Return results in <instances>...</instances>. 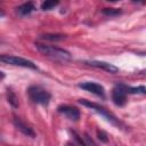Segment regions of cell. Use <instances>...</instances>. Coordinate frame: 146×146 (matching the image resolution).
<instances>
[{
    "label": "cell",
    "mask_w": 146,
    "mask_h": 146,
    "mask_svg": "<svg viewBox=\"0 0 146 146\" xmlns=\"http://www.w3.org/2000/svg\"><path fill=\"white\" fill-rule=\"evenodd\" d=\"M36 49L44 56L55 59V60H60V62H67L71 59V54L59 47L56 46H49L44 43H35Z\"/></svg>",
    "instance_id": "cell-1"
},
{
    "label": "cell",
    "mask_w": 146,
    "mask_h": 146,
    "mask_svg": "<svg viewBox=\"0 0 146 146\" xmlns=\"http://www.w3.org/2000/svg\"><path fill=\"white\" fill-rule=\"evenodd\" d=\"M27 94L30 99L35 103V104H41V105H47L51 98V95L49 91L43 89L40 86H31L27 89Z\"/></svg>",
    "instance_id": "cell-2"
},
{
    "label": "cell",
    "mask_w": 146,
    "mask_h": 146,
    "mask_svg": "<svg viewBox=\"0 0 146 146\" xmlns=\"http://www.w3.org/2000/svg\"><path fill=\"white\" fill-rule=\"evenodd\" d=\"M79 103L82 104L83 106L90 107V108L94 110L96 113H98V114H100L103 117H105L108 122H111V123H113V124H115V125H120V124H121V122L115 117L114 114H112L110 111H107L105 107L100 106L99 104H96V103H94V102H91V100H88V99H79Z\"/></svg>",
    "instance_id": "cell-3"
},
{
    "label": "cell",
    "mask_w": 146,
    "mask_h": 146,
    "mask_svg": "<svg viewBox=\"0 0 146 146\" xmlns=\"http://www.w3.org/2000/svg\"><path fill=\"white\" fill-rule=\"evenodd\" d=\"M0 60L5 64H10L14 66H22V67H27V68H32V70H38L36 65L33 62L25 59L23 57H17V56H13V55H1Z\"/></svg>",
    "instance_id": "cell-4"
},
{
    "label": "cell",
    "mask_w": 146,
    "mask_h": 146,
    "mask_svg": "<svg viewBox=\"0 0 146 146\" xmlns=\"http://www.w3.org/2000/svg\"><path fill=\"white\" fill-rule=\"evenodd\" d=\"M127 95L128 94H127V91H125V89H124L122 83L116 84L112 90V99H113L114 104L117 105V106H123L125 104Z\"/></svg>",
    "instance_id": "cell-5"
},
{
    "label": "cell",
    "mask_w": 146,
    "mask_h": 146,
    "mask_svg": "<svg viewBox=\"0 0 146 146\" xmlns=\"http://www.w3.org/2000/svg\"><path fill=\"white\" fill-rule=\"evenodd\" d=\"M79 87L83 90H87V91L94 94V95H97V96H100V97L105 96V89L99 83H96V82H92V81H86V82L79 83Z\"/></svg>",
    "instance_id": "cell-6"
},
{
    "label": "cell",
    "mask_w": 146,
    "mask_h": 146,
    "mask_svg": "<svg viewBox=\"0 0 146 146\" xmlns=\"http://www.w3.org/2000/svg\"><path fill=\"white\" fill-rule=\"evenodd\" d=\"M57 111L62 114H64L67 119L72 120V121H78L80 117V112L76 107L71 106V105H60L58 106Z\"/></svg>",
    "instance_id": "cell-7"
},
{
    "label": "cell",
    "mask_w": 146,
    "mask_h": 146,
    "mask_svg": "<svg viewBox=\"0 0 146 146\" xmlns=\"http://www.w3.org/2000/svg\"><path fill=\"white\" fill-rule=\"evenodd\" d=\"M13 123H14V125L17 128V130H19L22 133H24L25 136H27V137H35V132H34V130L27 124V123H25L24 121H22L19 117H14V120H13Z\"/></svg>",
    "instance_id": "cell-8"
},
{
    "label": "cell",
    "mask_w": 146,
    "mask_h": 146,
    "mask_svg": "<svg viewBox=\"0 0 146 146\" xmlns=\"http://www.w3.org/2000/svg\"><path fill=\"white\" fill-rule=\"evenodd\" d=\"M86 64L92 66V67H96V68H102L106 72H110V73H116L119 71V68L111 64V63H107V62H102V60H89V62H86Z\"/></svg>",
    "instance_id": "cell-9"
},
{
    "label": "cell",
    "mask_w": 146,
    "mask_h": 146,
    "mask_svg": "<svg viewBox=\"0 0 146 146\" xmlns=\"http://www.w3.org/2000/svg\"><path fill=\"white\" fill-rule=\"evenodd\" d=\"M16 9H17V13H18L19 15L25 16V15H29L30 13H32V11L35 9V6H34L33 2L29 1V2H24L23 5L18 6Z\"/></svg>",
    "instance_id": "cell-10"
},
{
    "label": "cell",
    "mask_w": 146,
    "mask_h": 146,
    "mask_svg": "<svg viewBox=\"0 0 146 146\" xmlns=\"http://www.w3.org/2000/svg\"><path fill=\"white\" fill-rule=\"evenodd\" d=\"M127 94H146V88L144 86H138V87H130L123 84Z\"/></svg>",
    "instance_id": "cell-11"
},
{
    "label": "cell",
    "mask_w": 146,
    "mask_h": 146,
    "mask_svg": "<svg viewBox=\"0 0 146 146\" xmlns=\"http://www.w3.org/2000/svg\"><path fill=\"white\" fill-rule=\"evenodd\" d=\"M7 99H8L9 104H11L14 107H17L18 106V98L15 95V92L13 90H10V89L7 90Z\"/></svg>",
    "instance_id": "cell-12"
},
{
    "label": "cell",
    "mask_w": 146,
    "mask_h": 146,
    "mask_svg": "<svg viewBox=\"0 0 146 146\" xmlns=\"http://www.w3.org/2000/svg\"><path fill=\"white\" fill-rule=\"evenodd\" d=\"M40 38L43 40H48V41H59V40L65 39V35H63V34H44V35H41Z\"/></svg>",
    "instance_id": "cell-13"
},
{
    "label": "cell",
    "mask_w": 146,
    "mask_h": 146,
    "mask_svg": "<svg viewBox=\"0 0 146 146\" xmlns=\"http://www.w3.org/2000/svg\"><path fill=\"white\" fill-rule=\"evenodd\" d=\"M58 5V1H44V2H42V5H41V9L42 10H50V9H52L54 7H56Z\"/></svg>",
    "instance_id": "cell-14"
},
{
    "label": "cell",
    "mask_w": 146,
    "mask_h": 146,
    "mask_svg": "<svg viewBox=\"0 0 146 146\" xmlns=\"http://www.w3.org/2000/svg\"><path fill=\"white\" fill-rule=\"evenodd\" d=\"M103 14H105L107 16H116V15L121 14V9H117V8H104L103 9Z\"/></svg>",
    "instance_id": "cell-15"
},
{
    "label": "cell",
    "mask_w": 146,
    "mask_h": 146,
    "mask_svg": "<svg viewBox=\"0 0 146 146\" xmlns=\"http://www.w3.org/2000/svg\"><path fill=\"white\" fill-rule=\"evenodd\" d=\"M66 146H76L75 144H71V143H68V144H66Z\"/></svg>",
    "instance_id": "cell-16"
}]
</instances>
